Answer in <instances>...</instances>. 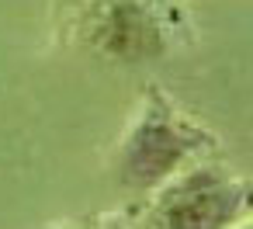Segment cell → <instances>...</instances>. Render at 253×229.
<instances>
[{
    "mask_svg": "<svg viewBox=\"0 0 253 229\" xmlns=\"http://www.w3.org/2000/svg\"><path fill=\"white\" fill-rule=\"evenodd\" d=\"M215 149L218 142L205 125L177 111L160 91H149L115 149L111 174L118 191L128 201H139L173 181L180 170L211 160Z\"/></svg>",
    "mask_w": 253,
    "mask_h": 229,
    "instance_id": "cell-1",
    "label": "cell"
},
{
    "mask_svg": "<svg viewBox=\"0 0 253 229\" xmlns=\"http://www.w3.org/2000/svg\"><path fill=\"white\" fill-rule=\"evenodd\" d=\"M253 215V181L215 160L180 170L153 194L128 201L108 229H236Z\"/></svg>",
    "mask_w": 253,
    "mask_h": 229,
    "instance_id": "cell-2",
    "label": "cell"
},
{
    "mask_svg": "<svg viewBox=\"0 0 253 229\" xmlns=\"http://www.w3.org/2000/svg\"><path fill=\"white\" fill-rule=\"evenodd\" d=\"M70 35L94 56L122 66L156 63L187 32L180 0H70Z\"/></svg>",
    "mask_w": 253,
    "mask_h": 229,
    "instance_id": "cell-3",
    "label": "cell"
},
{
    "mask_svg": "<svg viewBox=\"0 0 253 229\" xmlns=\"http://www.w3.org/2000/svg\"><path fill=\"white\" fill-rule=\"evenodd\" d=\"M236 229H253V215H250V219H246V222H239V226H236Z\"/></svg>",
    "mask_w": 253,
    "mask_h": 229,
    "instance_id": "cell-4",
    "label": "cell"
}]
</instances>
